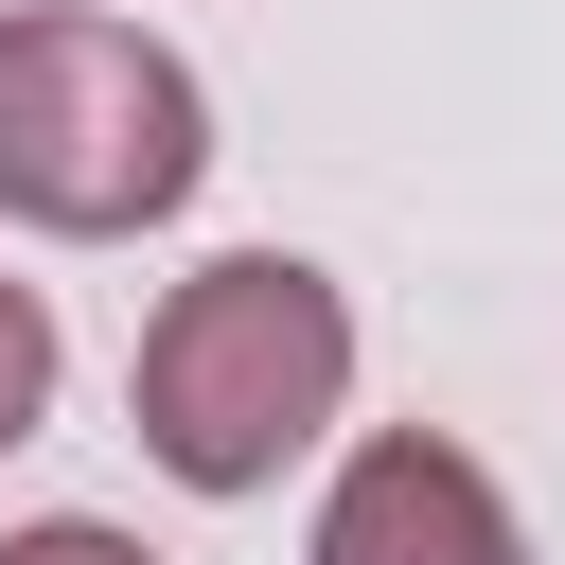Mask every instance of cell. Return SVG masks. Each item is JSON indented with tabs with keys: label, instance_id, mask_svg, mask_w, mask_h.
Listing matches in <instances>:
<instances>
[{
	"label": "cell",
	"instance_id": "obj_5",
	"mask_svg": "<svg viewBox=\"0 0 565 565\" xmlns=\"http://www.w3.org/2000/svg\"><path fill=\"white\" fill-rule=\"evenodd\" d=\"M0 565H159V547L106 530V512H53V530H0Z\"/></svg>",
	"mask_w": 565,
	"mask_h": 565
},
{
	"label": "cell",
	"instance_id": "obj_4",
	"mask_svg": "<svg viewBox=\"0 0 565 565\" xmlns=\"http://www.w3.org/2000/svg\"><path fill=\"white\" fill-rule=\"evenodd\" d=\"M35 406H53V300L0 282V441H35Z\"/></svg>",
	"mask_w": 565,
	"mask_h": 565
},
{
	"label": "cell",
	"instance_id": "obj_3",
	"mask_svg": "<svg viewBox=\"0 0 565 565\" xmlns=\"http://www.w3.org/2000/svg\"><path fill=\"white\" fill-rule=\"evenodd\" d=\"M318 565H530V547H512V494H494L441 424H388V441L335 459V494H318Z\"/></svg>",
	"mask_w": 565,
	"mask_h": 565
},
{
	"label": "cell",
	"instance_id": "obj_2",
	"mask_svg": "<svg viewBox=\"0 0 565 565\" xmlns=\"http://www.w3.org/2000/svg\"><path fill=\"white\" fill-rule=\"evenodd\" d=\"M194 177H212V88L141 18H88V0L0 18V212L18 230L106 247V230H159Z\"/></svg>",
	"mask_w": 565,
	"mask_h": 565
},
{
	"label": "cell",
	"instance_id": "obj_1",
	"mask_svg": "<svg viewBox=\"0 0 565 565\" xmlns=\"http://www.w3.org/2000/svg\"><path fill=\"white\" fill-rule=\"evenodd\" d=\"M353 406V300L300 247H230L141 318V459L177 494H265Z\"/></svg>",
	"mask_w": 565,
	"mask_h": 565
}]
</instances>
